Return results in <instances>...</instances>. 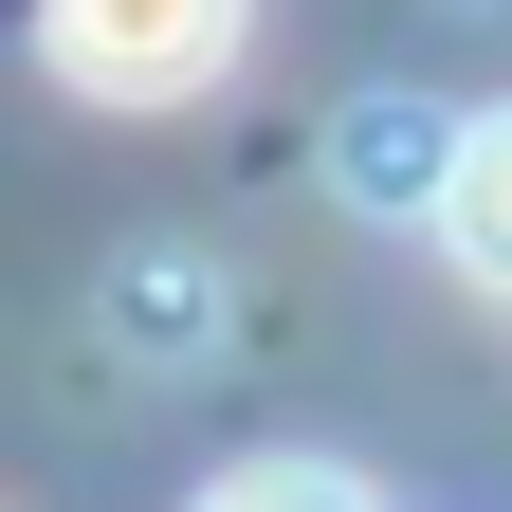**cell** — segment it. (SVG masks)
I'll return each mask as SVG.
<instances>
[{
	"instance_id": "2",
	"label": "cell",
	"mask_w": 512,
	"mask_h": 512,
	"mask_svg": "<svg viewBox=\"0 0 512 512\" xmlns=\"http://www.w3.org/2000/svg\"><path fill=\"white\" fill-rule=\"evenodd\" d=\"M439 238H458V275H476V293H512V110H476V128H458Z\"/></svg>"
},
{
	"instance_id": "4",
	"label": "cell",
	"mask_w": 512,
	"mask_h": 512,
	"mask_svg": "<svg viewBox=\"0 0 512 512\" xmlns=\"http://www.w3.org/2000/svg\"><path fill=\"white\" fill-rule=\"evenodd\" d=\"M202 512H366V476H330V458H238Z\"/></svg>"
},
{
	"instance_id": "5",
	"label": "cell",
	"mask_w": 512,
	"mask_h": 512,
	"mask_svg": "<svg viewBox=\"0 0 512 512\" xmlns=\"http://www.w3.org/2000/svg\"><path fill=\"white\" fill-rule=\"evenodd\" d=\"M128 330H183V348H220V275H202V256H183V275H165V256H128Z\"/></svg>"
},
{
	"instance_id": "1",
	"label": "cell",
	"mask_w": 512,
	"mask_h": 512,
	"mask_svg": "<svg viewBox=\"0 0 512 512\" xmlns=\"http://www.w3.org/2000/svg\"><path fill=\"white\" fill-rule=\"evenodd\" d=\"M238 37H256V0H37V55H55L74 92H110V110H183V92H220Z\"/></svg>"
},
{
	"instance_id": "3",
	"label": "cell",
	"mask_w": 512,
	"mask_h": 512,
	"mask_svg": "<svg viewBox=\"0 0 512 512\" xmlns=\"http://www.w3.org/2000/svg\"><path fill=\"white\" fill-rule=\"evenodd\" d=\"M348 183H366V202H421V220H439V183H458V128L384 92V110H348Z\"/></svg>"
}]
</instances>
